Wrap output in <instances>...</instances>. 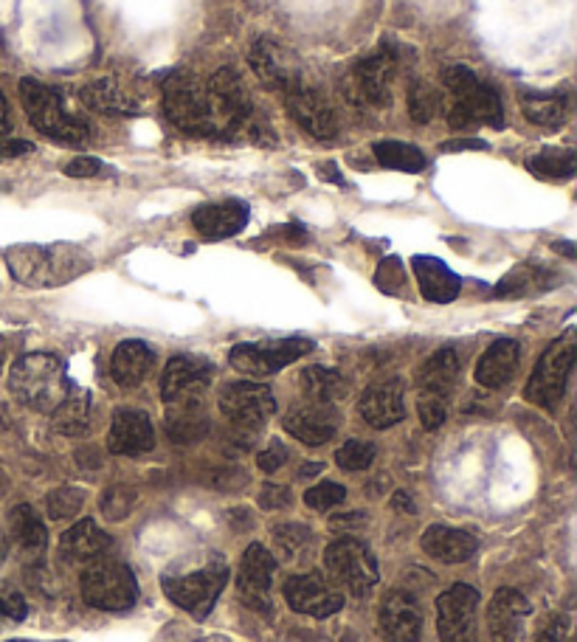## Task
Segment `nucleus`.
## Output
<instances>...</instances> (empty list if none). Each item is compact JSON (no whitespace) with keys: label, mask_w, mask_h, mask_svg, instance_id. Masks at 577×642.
<instances>
[{"label":"nucleus","mask_w":577,"mask_h":642,"mask_svg":"<svg viewBox=\"0 0 577 642\" xmlns=\"http://www.w3.org/2000/svg\"><path fill=\"white\" fill-rule=\"evenodd\" d=\"M9 273L20 285L60 288L93 268V257L73 243L14 245L7 251Z\"/></svg>","instance_id":"f257e3e1"},{"label":"nucleus","mask_w":577,"mask_h":642,"mask_svg":"<svg viewBox=\"0 0 577 642\" xmlns=\"http://www.w3.org/2000/svg\"><path fill=\"white\" fill-rule=\"evenodd\" d=\"M9 389L31 412L51 414L65 400L71 381H68L65 364L60 358L51 352H31L12 367Z\"/></svg>","instance_id":"f03ea898"},{"label":"nucleus","mask_w":577,"mask_h":642,"mask_svg":"<svg viewBox=\"0 0 577 642\" xmlns=\"http://www.w3.org/2000/svg\"><path fill=\"white\" fill-rule=\"evenodd\" d=\"M443 79L451 93V128L465 130L474 128V124L502 128V124H505V108H502L498 93L493 91L490 86H485L468 66H459V62L448 66L443 71Z\"/></svg>","instance_id":"7ed1b4c3"},{"label":"nucleus","mask_w":577,"mask_h":642,"mask_svg":"<svg viewBox=\"0 0 577 642\" xmlns=\"http://www.w3.org/2000/svg\"><path fill=\"white\" fill-rule=\"evenodd\" d=\"M20 102L29 113V122L49 139L62 141V144H82L88 139V122L65 108L57 88L37 82V79H23Z\"/></svg>","instance_id":"20e7f679"},{"label":"nucleus","mask_w":577,"mask_h":642,"mask_svg":"<svg viewBox=\"0 0 577 642\" xmlns=\"http://www.w3.org/2000/svg\"><path fill=\"white\" fill-rule=\"evenodd\" d=\"M82 598L88 606L99 609V612H128L139 600V581H135L133 570L119 561H93L80 578Z\"/></svg>","instance_id":"39448f33"},{"label":"nucleus","mask_w":577,"mask_h":642,"mask_svg":"<svg viewBox=\"0 0 577 642\" xmlns=\"http://www.w3.org/2000/svg\"><path fill=\"white\" fill-rule=\"evenodd\" d=\"M225 583H229V566L223 561H209L206 566L195 572H183V575L170 572V575L161 578L166 598L198 620L209 618Z\"/></svg>","instance_id":"423d86ee"},{"label":"nucleus","mask_w":577,"mask_h":642,"mask_svg":"<svg viewBox=\"0 0 577 642\" xmlns=\"http://www.w3.org/2000/svg\"><path fill=\"white\" fill-rule=\"evenodd\" d=\"M324 570H327L330 581L353 594H370L381 578L372 550L353 535H344L324 550Z\"/></svg>","instance_id":"0eeeda50"},{"label":"nucleus","mask_w":577,"mask_h":642,"mask_svg":"<svg viewBox=\"0 0 577 642\" xmlns=\"http://www.w3.org/2000/svg\"><path fill=\"white\" fill-rule=\"evenodd\" d=\"M577 358V341L575 335L566 333L564 339L555 341L547 352L541 355L538 367H535L533 378H529L527 389H524V398L535 407L555 412L566 392V381H569V372L575 367Z\"/></svg>","instance_id":"6e6552de"},{"label":"nucleus","mask_w":577,"mask_h":642,"mask_svg":"<svg viewBox=\"0 0 577 642\" xmlns=\"http://www.w3.org/2000/svg\"><path fill=\"white\" fill-rule=\"evenodd\" d=\"M164 110L170 122L189 136L217 133L206 88H201L189 73H175L164 86Z\"/></svg>","instance_id":"1a4fd4ad"},{"label":"nucleus","mask_w":577,"mask_h":642,"mask_svg":"<svg viewBox=\"0 0 577 642\" xmlns=\"http://www.w3.org/2000/svg\"><path fill=\"white\" fill-rule=\"evenodd\" d=\"M397 71V54L383 46L366 60L355 62L344 82L346 99L361 108H386L392 102V79Z\"/></svg>","instance_id":"9d476101"},{"label":"nucleus","mask_w":577,"mask_h":642,"mask_svg":"<svg viewBox=\"0 0 577 642\" xmlns=\"http://www.w3.org/2000/svg\"><path fill=\"white\" fill-rule=\"evenodd\" d=\"M220 412L231 420L234 429L254 437L267 423V418H274L276 400L262 383L234 381L220 392Z\"/></svg>","instance_id":"9b49d317"},{"label":"nucleus","mask_w":577,"mask_h":642,"mask_svg":"<svg viewBox=\"0 0 577 642\" xmlns=\"http://www.w3.org/2000/svg\"><path fill=\"white\" fill-rule=\"evenodd\" d=\"M313 350V341L307 339H274L262 344H237L229 352L231 367L243 375L267 378L280 372L282 367L293 364L302 355Z\"/></svg>","instance_id":"f8f14e48"},{"label":"nucleus","mask_w":577,"mask_h":642,"mask_svg":"<svg viewBox=\"0 0 577 642\" xmlns=\"http://www.w3.org/2000/svg\"><path fill=\"white\" fill-rule=\"evenodd\" d=\"M287 606L307 618H333L344 609V592L327 572H302L291 575L282 586Z\"/></svg>","instance_id":"ddd939ff"},{"label":"nucleus","mask_w":577,"mask_h":642,"mask_svg":"<svg viewBox=\"0 0 577 642\" xmlns=\"http://www.w3.org/2000/svg\"><path fill=\"white\" fill-rule=\"evenodd\" d=\"M479 592L454 583L437 600V629L443 642H479Z\"/></svg>","instance_id":"4468645a"},{"label":"nucleus","mask_w":577,"mask_h":642,"mask_svg":"<svg viewBox=\"0 0 577 642\" xmlns=\"http://www.w3.org/2000/svg\"><path fill=\"white\" fill-rule=\"evenodd\" d=\"M276 575L274 552L262 544H251L240 561L237 598L254 612H271V583Z\"/></svg>","instance_id":"2eb2a0df"},{"label":"nucleus","mask_w":577,"mask_h":642,"mask_svg":"<svg viewBox=\"0 0 577 642\" xmlns=\"http://www.w3.org/2000/svg\"><path fill=\"white\" fill-rule=\"evenodd\" d=\"M212 383V364L201 355H175L166 364L164 378H161V398L166 407L172 403H189V400H203Z\"/></svg>","instance_id":"dca6fc26"},{"label":"nucleus","mask_w":577,"mask_h":642,"mask_svg":"<svg viewBox=\"0 0 577 642\" xmlns=\"http://www.w3.org/2000/svg\"><path fill=\"white\" fill-rule=\"evenodd\" d=\"M285 104L293 122H296L304 133L313 136V139L333 141L335 136H338V119H335L333 108H330L327 99L318 91H313L311 86L296 82L293 88H287Z\"/></svg>","instance_id":"f3484780"},{"label":"nucleus","mask_w":577,"mask_h":642,"mask_svg":"<svg viewBox=\"0 0 577 642\" xmlns=\"http://www.w3.org/2000/svg\"><path fill=\"white\" fill-rule=\"evenodd\" d=\"M206 97L209 104H212L217 130L240 128L243 122H249L251 97L234 68H220V71L209 79Z\"/></svg>","instance_id":"a211bd4d"},{"label":"nucleus","mask_w":577,"mask_h":642,"mask_svg":"<svg viewBox=\"0 0 577 642\" xmlns=\"http://www.w3.org/2000/svg\"><path fill=\"white\" fill-rule=\"evenodd\" d=\"M533 606L518 589H498L487 609V629L493 642H529L527 623Z\"/></svg>","instance_id":"6ab92c4d"},{"label":"nucleus","mask_w":577,"mask_h":642,"mask_svg":"<svg viewBox=\"0 0 577 642\" xmlns=\"http://www.w3.org/2000/svg\"><path fill=\"white\" fill-rule=\"evenodd\" d=\"M249 62L256 77H260L267 88H274V91L285 93L287 88L302 82V71H298V60L293 57V51L276 43V40H271V37H260V40L251 46Z\"/></svg>","instance_id":"aec40b11"},{"label":"nucleus","mask_w":577,"mask_h":642,"mask_svg":"<svg viewBox=\"0 0 577 642\" xmlns=\"http://www.w3.org/2000/svg\"><path fill=\"white\" fill-rule=\"evenodd\" d=\"M381 629L389 642H419L423 636V609L417 594L392 589L381 603Z\"/></svg>","instance_id":"412c9836"},{"label":"nucleus","mask_w":577,"mask_h":642,"mask_svg":"<svg viewBox=\"0 0 577 642\" xmlns=\"http://www.w3.org/2000/svg\"><path fill=\"white\" fill-rule=\"evenodd\" d=\"M155 445L150 414L141 409H115L108 434V451L119 457H141Z\"/></svg>","instance_id":"4be33fe9"},{"label":"nucleus","mask_w":577,"mask_h":642,"mask_svg":"<svg viewBox=\"0 0 577 642\" xmlns=\"http://www.w3.org/2000/svg\"><path fill=\"white\" fill-rule=\"evenodd\" d=\"M361 418L372 425V429H392L406 418V387L401 378H389V381H377L361 394Z\"/></svg>","instance_id":"5701e85b"},{"label":"nucleus","mask_w":577,"mask_h":642,"mask_svg":"<svg viewBox=\"0 0 577 642\" xmlns=\"http://www.w3.org/2000/svg\"><path fill=\"white\" fill-rule=\"evenodd\" d=\"M341 425V414L333 403H302L285 418V431L304 445H324L333 440Z\"/></svg>","instance_id":"b1692460"},{"label":"nucleus","mask_w":577,"mask_h":642,"mask_svg":"<svg viewBox=\"0 0 577 642\" xmlns=\"http://www.w3.org/2000/svg\"><path fill=\"white\" fill-rule=\"evenodd\" d=\"M245 223H249V207L240 203V200L206 203V207L195 209V214H192V225L206 240H225V237L240 234Z\"/></svg>","instance_id":"393cba45"},{"label":"nucleus","mask_w":577,"mask_h":642,"mask_svg":"<svg viewBox=\"0 0 577 642\" xmlns=\"http://www.w3.org/2000/svg\"><path fill=\"white\" fill-rule=\"evenodd\" d=\"M113 546V539L99 528L97 521L82 519L77 521L71 530L60 539V555L68 564H93L99 558H104Z\"/></svg>","instance_id":"a878e982"},{"label":"nucleus","mask_w":577,"mask_h":642,"mask_svg":"<svg viewBox=\"0 0 577 642\" xmlns=\"http://www.w3.org/2000/svg\"><path fill=\"white\" fill-rule=\"evenodd\" d=\"M423 550L432 558L443 561V564H462V561H470L479 550V539L468 530L459 528H445V524H432V528L423 533L419 539Z\"/></svg>","instance_id":"bb28decb"},{"label":"nucleus","mask_w":577,"mask_h":642,"mask_svg":"<svg viewBox=\"0 0 577 642\" xmlns=\"http://www.w3.org/2000/svg\"><path fill=\"white\" fill-rule=\"evenodd\" d=\"M518 361H522V347H518V341H493L485 350V355L479 358V364H476V381L485 389H502L516 375Z\"/></svg>","instance_id":"cd10ccee"},{"label":"nucleus","mask_w":577,"mask_h":642,"mask_svg":"<svg viewBox=\"0 0 577 642\" xmlns=\"http://www.w3.org/2000/svg\"><path fill=\"white\" fill-rule=\"evenodd\" d=\"M414 273H417L419 293H423L428 302L448 304L459 297V277H456L443 260H437V257H414Z\"/></svg>","instance_id":"c85d7f7f"},{"label":"nucleus","mask_w":577,"mask_h":642,"mask_svg":"<svg viewBox=\"0 0 577 642\" xmlns=\"http://www.w3.org/2000/svg\"><path fill=\"white\" fill-rule=\"evenodd\" d=\"M152 361H155V355L144 341H122L113 350V358H110V375L124 389L139 387L150 375Z\"/></svg>","instance_id":"c756f323"},{"label":"nucleus","mask_w":577,"mask_h":642,"mask_svg":"<svg viewBox=\"0 0 577 642\" xmlns=\"http://www.w3.org/2000/svg\"><path fill=\"white\" fill-rule=\"evenodd\" d=\"M456 381H459V355H456V350H451V347L434 352L417 372L419 392L437 394V398L445 400H448L451 392L456 389Z\"/></svg>","instance_id":"7c9ffc66"},{"label":"nucleus","mask_w":577,"mask_h":642,"mask_svg":"<svg viewBox=\"0 0 577 642\" xmlns=\"http://www.w3.org/2000/svg\"><path fill=\"white\" fill-rule=\"evenodd\" d=\"M166 434L175 443H195L209 434V414L203 409V400H189V403H172L166 412Z\"/></svg>","instance_id":"2f4dec72"},{"label":"nucleus","mask_w":577,"mask_h":642,"mask_svg":"<svg viewBox=\"0 0 577 642\" xmlns=\"http://www.w3.org/2000/svg\"><path fill=\"white\" fill-rule=\"evenodd\" d=\"M51 425L65 437H82L91 429V394L85 389L71 387L65 400L51 412Z\"/></svg>","instance_id":"473e14b6"},{"label":"nucleus","mask_w":577,"mask_h":642,"mask_svg":"<svg viewBox=\"0 0 577 642\" xmlns=\"http://www.w3.org/2000/svg\"><path fill=\"white\" fill-rule=\"evenodd\" d=\"M82 102L91 110L104 116H130L135 113V99L128 88H122L113 79H99L80 91Z\"/></svg>","instance_id":"72a5a7b5"},{"label":"nucleus","mask_w":577,"mask_h":642,"mask_svg":"<svg viewBox=\"0 0 577 642\" xmlns=\"http://www.w3.org/2000/svg\"><path fill=\"white\" fill-rule=\"evenodd\" d=\"M9 535L26 552H43L45 544H49V530H45L43 519H40V513L31 504L12 508V513H9Z\"/></svg>","instance_id":"f704fd0d"},{"label":"nucleus","mask_w":577,"mask_h":642,"mask_svg":"<svg viewBox=\"0 0 577 642\" xmlns=\"http://www.w3.org/2000/svg\"><path fill=\"white\" fill-rule=\"evenodd\" d=\"M298 387L307 394V400H316V403H338L346 398V381L341 372L327 370V367H307L298 375Z\"/></svg>","instance_id":"c9c22d12"},{"label":"nucleus","mask_w":577,"mask_h":642,"mask_svg":"<svg viewBox=\"0 0 577 642\" xmlns=\"http://www.w3.org/2000/svg\"><path fill=\"white\" fill-rule=\"evenodd\" d=\"M524 167L544 181H569L577 170V161L571 150H544L538 156H529Z\"/></svg>","instance_id":"e433bc0d"},{"label":"nucleus","mask_w":577,"mask_h":642,"mask_svg":"<svg viewBox=\"0 0 577 642\" xmlns=\"http://www.w3.org/2000/svg\"><path fill=\"white\" fill-rule=\"evenodd\" d=\"M375 158L383 167L389 170H401V172H423L426 170V156L423 150L412 144H403V141H377L372 147Z\"/></svg>","instance_id":"4c0bfd02"},{"label":"nucleus","mask_w":577,"mask_h":642,"mask_svg":"<svg viewBox=\"0 0 577 642\" xmlns=\"http://www.w3.org/2000/svg\"><path fill=\"white\" fill-rule=\"evenodd\" d=\"M522 110L533 124L541 128H558L566 119V99L549 97V93H524Z\"/></svg>","instance_id":"58836bf2"},{"label":"nucleus","mask_w":577,"mask_h":642,"mask_svg":"<svg viewBox=\"0 0 577 642\" xmlns=\"http://www.w3.org/2000/svg\"><path fill=\"white\" fill-rule=\"evenodd\" d=\"M553 277L544 268L535 265H518L516 271L507 273L496 288V297H527V293H538L549 288Z\"/></svg>","instance_id":"ea45409f"},{"label":"nucleus","mask_w":577,"mask_h":642,"mask_svg":"<svg viewBox=\"0 0 577 642\" xmlns=\"http://www.w3.org/2000/svg\"><path fill=\"white\" fill-rule=\"evenodd\" d=\"M443 110V97H439L437 88H432L423 79H414L408 86V113L417 124H428L432 119H437V113Z\"/></svg>","instance_id":"a19ab883"},{"label":"nucleus","mask_w":577,"mask_h":642,"mask_svg":"<svg viewBox=\"0 0 577 642\" xmlns=\"http://www.w3.org/2000/svg\"><path fill=\"white\" fill-rule=\"evenodd\" d=\"M135 508H139V491L124 482H115L99 496V510L108 521H124Z\"/></svg>","instance_id":"79ce46f5"},{"label":"nucleus","mask_w":577,"mask_h":642,"mask_svg":"<svg viewBox=\"0 0 577 642\" xmlns=\"http://www.w3.org/2000/svg\"><path fill=\"white\" fill-rule=\"evenodd\" d=\"M82 504H85V491H82V488L62 485L54 488V491L45 496V513L54 521H65L80 513Z\"/></svg>","instance_id":"37998d69"},{"label":"nucleus","mask_w":577,"mask_h":642,"mask_svg":"<svg viewBox=\"0 0 577 642\" xmlns=\"http://www.w3.org/2000/svg\"><path fill=\"white\" fill-rule=\"evenodd\" d=\"M313 535L304 524H280L274 528V546L280 550L282 561H296L311 546Z\"/></svg>","instance_id":"c03bdc74"},{"label":"nucleus","mask_w":577,"mask_h":642,"mask_svg":"<svg viewBox=\"0 0 577 642\" xmlns=\"http://www.w3.org/2000/svg\"><path fill=\"white\" fill-rule=\"evenodd\" d=\"M377 449L366 440H346L338 451H335V462H338L344 471H366V468L375 462Z\"/></svg>","instance_id":"a18cd8bd"},{"label":"nucleus","mask_w":577,"mask_h":642,"mask_svg":"<svg viewBox=\"0 0 577 642\" xmlns=\"http://www.w3.org/2000/svg\"><path fill=\"white\" fill-rule=\"evenodd\" d=\"M417 412H419V423H423V429L437 431L439 425H443L445 420H448V400L437 398V394H423V392H419Z\"/></svg>","instance_id":"49530a36"},{"label":"nucleus","mask_w":577,"mask_h":642,"mask_svg":"<svg viewBox=\"0 0 577 642\" xmlns=\"http://www.w3.org/2000/svg\"><path fill=\"white\" fill-rule=\"evenodd\" d=\"M535 642H575V625L569 614H549L535 631Z\"/></svg>","instance_id":"de8ad7c7"},{"label":"nucleus","mask_w":577,"mask_h":642,"mask_svg":"<svg viewBox=\"0 0 577 642\" xmlns=\"http://www.w3.org/2000/svg\"><path fill=\"white\" fill-rule=\"evenodd\" d=\"M344 499L346 491L338 482H318V485H313L311 491L304 493V504L313 510H330L335 508V504L344 502Z\"/></svg>","instance_id":"09e8293b"},{"label":"nucleus","mask_w":577,"mask_h":642,"mask_svg":"<svg viewBox=\"0 0 577 642\" xmlns=\"http://www.w3.org/2000/svg\"><path fill=\"white\" fill-rule=\"evenodd\" d=\"M26 614H29V603H26L23 594L9 583H0V620L23 623Z\"/></svg>","instance_id":"8fccbe9b"},{"label":"nucleus","mask_w":577,"mask_h":642,"mask_svg":"<svg viewBox=\"0 0 577 642\" xmlns=\"http://www.w3.org/2000/svg\"><path fill=\"white\" fill-rule=\"evenodd\" d=\"M285 460H287V449L280 443V440H274V443H271L265 451H262L260 460H256V465H260V471L274 473V471H280L282 462H285Z\"/></svg>","instance_id":"3c124183"},{"label":"nucleus","mask_w":577,"mask_h":642,"mask_svg":"<svg viewBox=\"0 0 577 642\" xmlns=\"http://www.w3.org/2000/svg\"><path fill=\"white\" fill-rule=\"evenodd\" d=\"M291 488L285 485H265L260 493V504L265 510H280L291 504Z\"/></svg>","instance_id":"603ef678"},{"label":"nucleus","mask_w":577,"mask_h":642,"mask_svg":"<svg viewBox=\"0 0 577 642\" xmlns=\"http://www.w3.org/2000/svg\"><path fill=\"white\" fill-rule=\"evenodd\" d=\"M99 172H102V161H97V158L91 156H77L71 164L65 167L68 178H97Z\"/></svg>","instance_id":"864d4df0"},{"label":"nucleus","mask_w":577,"mask_h":642,"mask_svg":"<svg viewBox=\"0 0 577 642\" xmlns=\"http://www.w3.org/2000/svg\"><path fill=\"white\" fill-rule=\"evenodd\" d=\"M34 152V144L31 141H20V139H0V161L3 158H23Z\"/></svg>","instance_id":"5fc2aeb1"},{"label":"nucleus","mask_w":577,"mask_h":642,"mask_svg":"<svg viewBox=\"0 0 577 642\" xmlns=\"http://www.w3.org/2000/svg\"><path fill=\"white\" fill-rule=\"evenodd\" d=\"M443 150H487V141L459 139V141H448V144H443Z\"/></svg>","instance_id":"6e6d98bb"},{"label":"nucleus","mask_w":577,"mask_h":642,"mask_svg":"<svg viewBox=\"0 0 577 642\" xmlns=\"http://www.w3.org/2000/svg\"><path fill=\"white\" fill-rule=\"evenodd\" d=\"M392 504H395V508H401V510H406V513H417V504H414V499L403 491L395 493Z\"/></svg>","instance_id":"4d7b16f0"},{"label":"nucleus","mask_w":577,"mask_h":642,"mask_svg":"<svg viewBox=\"0 0 577 642\" xmlns=\"http://www.w3.org/2000/svg\"><path fill=\"white\" fill-rule=\"evenodd\" d=\"M335 530H341L344 524H364V515H341V519H333L330 521Z\"/></svg>","instance_id":"13d9d810"},{"label":"nucleus","mask_w":577,"mask_h":642,"mask_svg":"<svg viewBox=\"0 0 577 642\" xmlns=\"http://www.w3.org/2000/svg\"><path fill=\"white\" fill-rule=\"evenodd\" d=\"M9 130V104L7 99H3V93H0V133H7Z\"/></svg>","instance_id":"bf43d9fd"},{"label":"nucleus","mask_w":577,"mask_h":642,"mask_svg":"<svg viewBox=\"0 0 577 642\" xmlns=\"http://www.w3.org/2000/svg\"><path fill=\"white\" fill-rule=\"evenodd\" d=\"M322 468H324L322 462H313V465H304L298 477H313V473H318V471H322Z\"/></svg>","instance_id":"052dcab7"},{"label":"nucleus","mask_w":577,"mask_h":642,"mask_svg":"<svg viewBox=\"0 0 577 642\" xmlns=\"http://www.w3.org/2000/svg\"><path fill=\"white\" fill-rule=\"evenodd\" d=\"M555 249H558V251H564V254L569 257V260H571V257H575V249H571L569 243H555Z\"/></svg>","instance_id":"680f3d73"},{"label":"nucleus","mask_w":577,"mask_h":642,"mask_svg":"<svg viewBox=\"0 0 577 642\" xmlns=\"http://www.w3.org/2000/svg\"><path fill=\"white\" fill-rule=\"evenodd\" d=\"M195 642H231V640H225V636H203V640H195Z\"/></svg>","instance_id":"e2e57ef3"},{"label":"nucleus","mask_w":577,"mask_h":642,"mask_svg":"<svg viewBox=\"0 0 577 642\" xmlns=\"http://www.w3.org/2000/svg\"><path fill=\"white\" fill-rule=\"evenodd\" d=\"M3 361H7V344L0 339V367H3Z\"/></svg>","instance_id":"0e129e2a"},{"label":"nucleus","mask_w":577,"mask_h":642,"mask_svg":"<svg viewBox=\"0 0 577 642\" xmlns=\"http://www.w3.org/2000/svg\"><path fill=\"white\" fill-rule=\"evenodd\" d=\"M7 558V544H3V539H0V561Z\"/></svg>","instance_id":"69168bd1"},{"label":"nucleus","mask_w":577,"mask_h":642,"mask_svg":"<svg viewBox=\"0 0 577 642\" xmlns=\"http://www.w3.org/2000/svg\"><path fill=\"white\" fill-rule=\"evenodd\" d=\"M3 485H7V477H3V471H0V491H3Z\"/></svg>","instance_id":"338daca9"}]
</instances>
